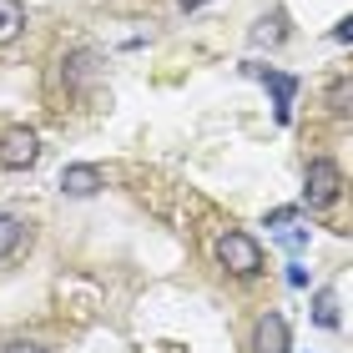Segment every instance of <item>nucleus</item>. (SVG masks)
Masks as SVG:
<instances>
[{
	"label": "nucleus",
	"mask_w": 353,
	"mask_h": 353,
	"mask_svg": "<svg viewBox=\"0 0 353 353\" xmlns=\"http://www.w3.org/2000/svg\"><path fill=\"white\" fill-rule=\"evenodd\" d=\"M328 111H333V117H348V121H353V76H343V81L328 86Z\"/></svg>",
	"instance_id": "9d476101"
},
{
	"label": "nucleus",
	"mask_w": 353,
	"mask_h": 353,
	"mask_svg": "<svg viewBox=\"0 0 353 353\" xmlns=\"http://www.w3.org/2000/svg\"><path fill=\"white\" fill-rule=\"evenodd\" d=\"M293 339H288V318L283 313H263L258 328H252V353H288Z\"/></svg>",
	"instance_id": "39448f33"
},
{
	"label": "nucleus",
	"mask_w": 353,
	"mask_h": 353,
	"mask_svg": "<svg viewBox=\"0 0 353 353\" xmlns=\"http://www.w3.org/2000/svg\"><path fill=\"white\" fill-rule=\"evenodd\" d=\"M41 162V137L30 132V126H10L6 137H0V167L6 172H26Z\"/></svg>",
	"instance_id": "20e7f679"
},
{
	"label": "nucleus",
	"mask_w": 353,
	"mask_h": 353,
	"mask_svg": "<svg viewBox=\"0 0 353 353\" xmlns=\"http://www.w3.org/2000/svg\"><path fill=\"white\" fill-rule=\"evenodd\" d=\"M0 353H51V348H46V343H26V339H15V343L0 348Z\"/></svg>",
	"instance_id": "4468645a"
},
{
	"label": "nucleus",
	"mask_w": 353,
	"mask_h": 353,
	"mask_svg": "<svg viewBox=\"0 0 353 353\" xmlns=\"http://www.w3.org/2000/svg\"><path fill=\"white\" fill-rule=\"evenodd\" d=\"M21 243H26V222L15 212H0V258H10Z\"/></svg>",
	"instance_id": "6e6552de"
},
{
	"label": "nucleus",
	"mask_w": 353,
	"mask_h": 353,
	"mask_svg": "<svg viewBox=\"0 0 353 353\" xmlns=\"http://www.w3.org/2000/svg\"><path fill=\"white\" fill-rule=\"evenodd\" d=\"M313 323L318 328H339V293H333V288H323V293L313 298Z\"/></svg>",
	"instance_id": "1a4fd4ad"
},
{
	"label": "nucleus",
	"mask_w": 353,
	"mask_h": 353,
	"mask_svg": "<svg viewBox=\"0 0 353 353\" xmlns=\"http://www.w3.org/2000/svg\"><path fill=\"white\" fill-rule=\"evenodd\" d=\"M252 81H263L268 91H272V117H278V126H288L293 121V101H298V76H288V71H272V66H258V61H248L243 66Z\"/></svg>",
	"instance_id": "f03ea898"
},
{
	"label": "nucleus",
	"mask_w": 353,
	"mask_h": 353,
	"mask_svg": "<svg viewBox=\"0 0 353 353\" xmlns=\"http://www.w3.org/2000/svg\"><path fill=\"white\" fill-rule=\"evenodd\" d=\"M343 192V172L333 157H313L308 162V176H303V202L308 207H333Z\"/></svg>",
	"instance_id": "7ed1b4c3"
},
{
	"label": "nucleus",
	"mask_w": 353,
	"mask_h": 353,
	"mask_svg": "<svg viewBox=\"0 0 353 353\" xmlns=\"http://www.w3.org/2000/svg\"><path fill=\"white\" fill-rule=\"evenodd\" d=\"M101 187H106V176L96 167H86V162H76V167L61 172V192H66V197H96Z\"/></svg>",
	"instance_id": "423d86ee"
},
{
	"label": "nucleus",
	"mask_w": 353,
	"mask_h": 353,
	"mask_svg": "<svg viewBox=\"0 0 353 353\" xmlns=\"http://www.w3.org/2000/svg\"><path fill=\"white\" fill-rule=\"evenodd\" d=\"M217 263L232 272V278H258L263 272V248L252 232H222L217 237Z\"/></svg>",
	"instance_id": "f257e3e1"
},
{
	"label": "nucleus",
	"mask_w": 353,
	"mask_h": 353,
	"mask_svg": "<svg viewBox=\"0 0 353 353\" xmlns=\"http://www.w3.org/2000/svg\"><path fill=\"white\" fill-rule=\"evenodd\" d=\"M26 30V6L21 0H0V46H10Z\"/></svg>",
	"instance_id": "0eeeda50"
},
{
	"label": "nucleus",
	"mask_w": 353,
	"mask_h": 353,
	"mask_svg": "<svg viewBox=\"0 0 353 353\" xmlns=\"http://www.w3.org/2000/svg\"><path fill=\"white\" fill-rule=\"evenodd\" d=\"M293 217H298V207H278V212H268V228H288Z\"/></svg>",
	"instance_id": "ddd939ff"
},
{
	"label": "nucleus",
	"mask_w": 353,
	"mask_h": 353,
	"mask_svg": "<svg viewBox=\"0 0 353 353\" xmlns=\"http://www.w3.org/2000/svg\"><path fill=\"white\" fill-rule=\"evenodd\" d=\"M283 26H288V21H283V10H272V15H263V21H258L252 41H268V46H272V41H283Z\"/></svg>",
	"instance_id": "9b49d317"
},
{
	"label": "nucleus",
	"mask_w": 353,
	"mask_h": 353,
	"mask_svg": "<svg viewBox=\"0 0 353 353\" xmlns=\"http://www.w3.org/2000/svg\"><path fill=\"white\" fill-rule=\"evenodd\" d=\"M333 41H339V46H353V15H343V21L333 26Z\"/></svg>",
	"instance_id": "f8f14e48"
},
{
	"label": "nucleus",
	"mask_w": 353,
	"mask_h": 353,
	"mask_svg": "<svg viewBox=\"0 0 353 353\" xmlns=\"http://www.w3.org/2000/svg\"><path fill=\"white\" fill-rule=\"evenodd\" d=\"M176 6H182V10H197V6H207V0H176Z\"/></svg>",
	"instance_id": "2eb2a0df"
}]
</instances>
